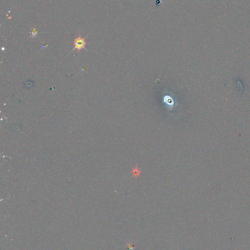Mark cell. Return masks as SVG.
<instances>
[{
  "mask_svg": "<svg viewBox=\"0 0 250 250\" xmlns=\"http://www.w3.org/2000/svg\"><path fill=\"white\" fill-rule=\"evenodd\" d=\"M73 44H74V49L80 51L82 49H84L86 46L85 39L80 36L78 37L77 38L75 39Z\"/></svg>",
  "mask_w": 250,
  "mask_h": 250,
  "instance_id": "cell-1",
  "label": "cell"
},
{
  "mask_svg": "<svg viewBox=\"0 0 250 250\" xmlns=\"http://www.w3.org/2000/svg\"><path fill=\"white\" fill-rule=\"evenodd\" d=\"M140 172H141V171H140V170H139L137 167H135V168H134V170H133V175H134V176L136 177V176H139V175L140 174Z\"/></svg>",
  "mask_w": 250,
  "mask_h": 250,
  "instance_id": "cell-2",
  "label": "cell"
}]
</instances>
